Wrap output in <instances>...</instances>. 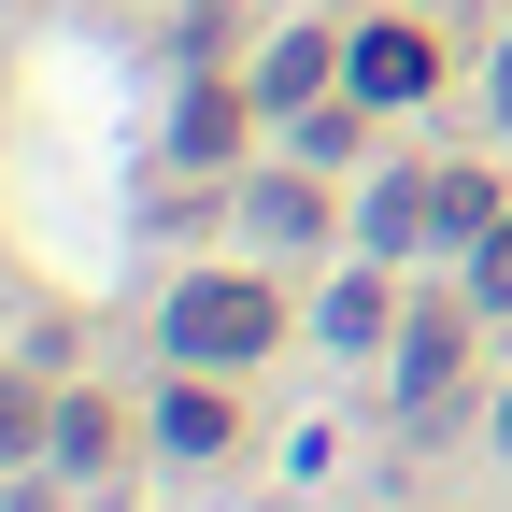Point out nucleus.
Masks as SVG:
<instances>
[{"label":"nucleus","instance_id":"f257e3e1","mask_svg":"<svg viewBox=\"0 0 512 512\" xmlns=\"http://www.w3.org/2000/svg\"><path fill=\"white\" fill-rule=\"evenodd\" d=\"M271 328H285V313H271V285H242V271H200V285L171 299V356H200V370H242Z\"/></svg>","mask_w":512,"mask_h":512},{"label":"nucleus","instance_id":"f03ea898","mask_svg":"<svg viewBox=\"0 0 512 512\" xmlns=\"http://www.w3.org/2000/svg\"><path fill=\"white\" fill-rule=\"evenodd\" d=\"M342 86L356 100H427V29H356L342 43Z\"/></svg>","mask_w":512,"mask_h":512},{"label":"nucleus","instance_id":"7ed1b4c3","mask_svg":"<svg viewBox=\"0 0 512 512\" xmlns=\"http://www.w3.org/2000/svg\"><path fill=\"white\" fill-rule=\"evenodd\" d=\"M498 228V185L484 171H427V242H484Z\"/></svg>","mask_w":512,"mask_h":512},{"label":"nucleus","instance_id":"20e7f679","mask_svg":"<svg viewBox=\"0 0 512 512\" xmlns=\"http://www.w3.org/2000/svg\"><path fill=\"white\" fill-rule=\"evenodd\" d=\"M157 441H171V456H228V399H214V384H171V399H157Z\"/></svg>","mask_w":512,"mask_h":512},{"label":"nucleus","instance_id":"39448f33","mask_svg":"<svg viewBox=\"0 0 512 512\" xmlns=\"http://www.w3.org/2000/svg\"><path fill=\"white\" fill-rule=\"evenodd\" d=\"M328 72H342V57L313 43V29H285V43H271V72H256V100H285V114H299V100L328 86Z\"/></svg>","mask_w":512,"mask_h":512},{"label":"nucleus","instance_id":"423d86ee","mask_svg":"<svg viewBox=\"0 0 512 512\" xmlns=\"http://www.w3.org/2000/svg\"><path fill=\"white\" fill-rule=\"evenodd\" d=\"M242 228H256V242H313V228H328V200L285 171V185H256V200H242Z\"/></svg>","mask_w":512,"mask_h":512},{"label":"nucleus","instance_id":"0eeeda50","mask_svg":"<svg viewBox=\"0 0 512 512\" xmlns=\"http://www.w3.org/2000/svg\"><path fill=\"white\" fill-rule=\"evenodd\" d=\"M399 384H413V399H441V384H456V313H413V342H399Z\"/></svg>","mask_w":512,"mask_h":512},{"label":"nucleus","instance_id":"6e6552de","mask_svg":"<svg viewBox=\"0 0 512 512\" xmlns=\"http://www.w3.org/2000/svg\"><path fill=\"white\" fill-rule=\"evenodd\" d=\"M57 456H72V470H100V456H114V413L86 399V384H72V399H57Z\"/></svg>","mask_w":512,"mask_h":512},{"label":"nucleus","instance_id":"1a4fd4ad","mask_svg":"<svg viewBox=\"0 0 512 512\" xmlns=\"http://www.w3.org/2000/svg\"><path fill=\"white\" fill-rule=\"evenodd\" d=\"M29 441H57V413L29 399V384H0V456H29Z\"/></svg>","mask_w":512,"mask_h":512},{"label":"nucleus","instance_id":"9d476101","mask_svg":"<svg viewBox=\"0 0 512 512\" xmlns=\"http://www.w3.org/2000/svg\"><path fill=\"white\" fill-rule=\"evenodd\" d=\"M470 299H484V313H512V214L484 228V271H470Z\"/></svg>","mask_w":512,"mask_h":512},{"label":"nucleus","instance_id":"9b49d317","mask_svg":"<svg viewBox=\"0 0 512 512\" xmlns=\"http://www.w3.org/2000/svg\"><path fill=\"white\" fill-rule=\"evenodd\" d=\"M498 114H512V57H498Z\"/></svg>","mask_w":512,"mask_h":512},{"label":"nucleus","instance_id":"f8f14e48","mask_svg":"<svg viewBox=\"0 0 512 512\" xmlns=\"http://www.w3.org/2000/svg\"><path fill=\"white\" fill-rule=\"evenodd\" d=\"M498 441H512V399H498Z\"/></svg>","mask_w":512,"mask_h":512}]
</instances>
